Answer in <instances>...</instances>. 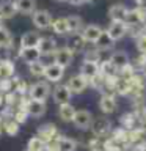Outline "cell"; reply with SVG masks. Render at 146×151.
Listing matches in <instances>:
<instances>
[{
  "label": "cell",
  "mask_w": 146,
  "mask_h": 151,
  "mask_svg": "<svg viewBox=\"0 0 146 151\" xmlns=\"http://www.w3.org/2000/svg\"><path fill=\"white\" fill-rule=\"evenodd\" d=\"M50 94V85L49 82H35L30 87V99H35V101H42L44 102Z\"/></svg>",
  "instance_id": "obj_1"
},
{
  "label": "cell",
  "mask_w": 146,
  "mask_h": 151,
  "mask_svg": "<svg viewBox=\"0 0 146 151\" xmlns=\"http://www.w3.org/2000/svg\"><path fill=\"white\" fill-rule=\"evenodd\" d=\"M31 22L36 28L46 30L52 25V16L47 9H35V13L31 14Z\"/></svg>",
  "instance_id": "obj_2"
},
{
  "label": "cell",
  "mask_w": 146,
  "mask_h": 151,
  "mask_svg": "<svg viewBox=\"0 0 146 151\" xmlns=\"http://www.w3.org/2000/svg\"><path fill=\"white\" fill-rule=\"evenodd\" d=\"M99 74L101 73H99V63L97 61L83 60V63L80 65V76H82L83 79H87L88 82L89 80H94Z\"/></svg>",
  "instance_id": "obj_3"
},
{
  "label": "cell",
  "mask_w": 146,
  "mask_h": 151,
  "mask_svg": "<svg viewBox=\"0 0 146 151\" xmlns=\"http://www.w3.org/2000/svg\"><path fill=\"white\" fill-rule=\"evenodd\" d=\"M127 30H129V25H127L126 22H121V21H112V24L108 25L107 28V33H108V36L112 38L113 41H120L122 36L127 33Z\"/></svg>",
  "instance_id": "obj_4"
},
{
  "label": "cell",
  "mask_w": 146,
  "mask_h": 151,
  "mask_svg": "<svg viewBox=\"0 0 146 151\" xmlns=\"http://www.w3.org/2000/svg\"><path fill=\"white\" fill-rule=\"evenodd\" d=\"M72 123L77 129H82V131L89 129L93 126V115L88 110H77L74 115Z\"/></svg>",
  "instance_id": "obj_5"
},
{
  "label": "cell",
  "mask_w": 146,
  "mask_h": 151,
  "mask_svg": "<svg viewBox=\"0 0 146 151\" xmlns=\"http://www.w3.org/2000/svg\"><path fill=\"white\" fill-rule=\"evenodd\" d=\"M54 58H55L54 63L60 65L61 68H68V66L72 63L74 54L64 46V47H60V49H57V50L54 52Z\"/></svg>",
  "instance_id": "obj_6"
},
{
  "label": "cell",
  "mask_w": 146,
  "mask_h": 151,
  "mask_svg": "<svg viewBox=\"0 0 146 151\" xmlns=\"http://www.w3.org/2000/svg\"><path fill=\"white\" fill-rule=\"evenodd\" d=\"M66 87L69 88V91L72 94H80L85 91V88L88 87V80L83 79L82 76H72L68 82H66Z\"/></svg>",
  "instance_id": "obj_7"
},
{
  "label": "cell",
  "mask_w": 146,
  "mask_h": 151,
  "mask_svg": "<svg viewBox=\"0 0 146 151\" xmlns=\"http://www.w3.org/2000/svg\"><path fill=\"white\" fill-rule=\"evenodd\" d=\"M104 30L101 28V25H96V24H89V25H87L82 30V33H80V36L83 38L85 42H96L99 40V36H101V33Z\"/></svg>",
  "instance_id": "obj_8"
},
{
  "label": "cell",
  "mask_w": 146,
  "mask_h": 151,
  "mask_svg": "<svg viewBox=\"0 0 146 151\" xmlns=\"http://www.w3.org/2000/svg\"><path fill=\"white\" fill-rule=\"evenodd\" d=\"M52 96H54V101L58 104V106H61V104H68L71 101L72 93L69 91V88L66 87V83H61V85H57L54 88Z\"/></svg>",
  "instance_id": "obj_9"
},
{
  "label": "cell",
  "mask_w": 146,
  "mask_h": 151,
  "mask_svg": "<svg viewBox=\"0 0 146 151\" xmlns=\"http://www.w3.org/2000/svg\"><path fill=\"white\" fill-rule=\"evenodd\" d=\"M63 74H64V68H61L57 63L47 65L44 69V77L47 79V82H58L63 77Z\"/></svg>",
  "instance_id": "obj_10"
},
{
  "label": "cell",
  "mask_w": 146,
  "mask_h": 151,
  "mask_svg": "<svg viewBox=\"0 0 146 151\" xmlns=\"http://www.w3.org/2000/svg\"><path fill=\"white\" fill-rule=\"evenodd\" d=\"M108 61H110L118 71L120 69L122 71V69H126L127 66H129V55H127L124 50H116V52H113V54L110 55Z\"/></svg>",
  "instance_id": "obj_11"
},
{
  "label": "cell",
  "mask_w": 146,
  "mask_h": 151,
  "mask_svg": "<svg viewBox=\"0 0 146 151\" xmlns=\"http://www.w3.org/2000/svg\"><path fill=\"white\" fill-rule=\"evenodd\" d=\"M99 109L104 113H113L118 109V101L113 94H102L101 99H99Z\"/></svg>",
  "instance_id": "obj_12"
},
{
  "label": "cell",
  "mask_w": 146,
  "mask_h": 151,
  "mask_svg": "<svg viewBox=\"0 0 146 151\" xmlns=\"http://www.w3.org/2000/svg\"><path fill=\"white\" fill-rule=\"evenodd\" d=\"M127 11H129V8H127L126 5L115 3V5H112V6L108 8V17H110L112 21H121V22H124L126 21V16H127Z\"/></svg>",
  "instance_id": "obj_13"
},
{
  "label": "cell",
  "mask_w": 146,
  "mask_h": 151,
  "mask_svg": "<svg viewBox=\"0 0 146 151\" xmlns=\"http://www.w3.org/2000/svg\"><path fill=\"white\" fill-rule=\"evenodd\" d=\"M36 49L39 50L41 55H50V54H54V52L57 50V42H55L54 38L44 36V38H41V40H39Z\"/></svg>",
  "instance_id": "obj_14"
},
{
  "label": "cell",
  "mask_w": 146,
  "mask_h": 151,
  "mask_svg": "<svg viewBox=\"0 0 146 151\" xmlns=\"http://www.w3.org/2000/svg\"><path fill=\"white\" fill-rule=\"evenodd\" d=\"M39 40H41V36L36 32H25L21 36V49H33V47H38Z\"/></svg>",
  "instance_id": "obj_15"
},
{
  "label": "cell",
  "mask_w": 146,
  "mask_h": 151,
  "mask_svg": "<svg viewBox=\"0 0 146 151\" xmlns=\"http://www.w3.org/2000/svg\"><path fill=\"white\" fill-rule=\"evenodd\" d=\"M30 116L33 118H39L44 115L46 112V104L42 101H35V99H30L27 102V110H25Z\"/></svg>",
  "instance_id": "obj_16"
},
{
  "label": "cell",
  "mask_w": 146,
  "mask_h": 151,
  "mask_svg": "<svg viewBox=\"0 0 146 151\" xmlns=\"http://www.w3.org/2000/svg\"><path fill=\"white\" fill-rule=\"evenodd\" d=\"M17 13L22 14H33L36 9V0H14Z\"/></svg>",
  "instance_id": "obj_17"
},
{
  "label": "cell",
  "mask_w": 146,
  "mask_h": 151,
  "mask_svg": "<svg viewBox=\"0 0 146 151\" xmlns=\"http://www.w3.org/2000/svg\"><path fill=\"white\" fill-rule=\"evenodd\" d=\"M16 13H17V9L13 0H3L0 3V17L2 19H11Z\"/></svg>",
  "instance_id": "obj_18"
},
{
  "label": "cell",
  "mask_w": 146,
  "mask_h": 151,
  "mask_svg": "<svg viewBox=\"0 0 146 151\" xmlns=\"http://www.w3.org/2000/svg\"><path fill=\"white\" fill-rule=\"evenodd\" d=\"M75 109H74V106L72 104H61V106L58 107V116L61 118L63 121H71L72 123V120H74V115H75Z\"/></svg>",
  "instance_id": "obj_19"
},
{
  "label": "cell",
  "mask_w": 146,
  "mask_h": 151,
  "mask_svg": "<svg viewBox=\"0 0 146 151\" xmlns=\"http://www.w3.org/2000/svg\"><path fill=\"white\" fill-rule=\"evenodd\" d=\"M113 44H115V41L112 40L110 36H108V33L104 30L101 33V36H99V40L94 42V46H96L97 50H107V49H112Z\"/></svg>",
  "instance_id": "obj_20"
},
{
  "label": "cell",
  "mask_w": 146,
  "mask_h": 151,
  "mask_svg": "<svg viewBox=\"0 0 146 151\" xmlns=\"http://www.w3.org/2000/svg\"><path fill=\"white\" fill-rule=\"evenodd\" d=\"M66 22H68V30L72 35H77V33L83 28V21L82 17L79 16H68L66 17Z\"/></svg>",
  "instance_id": "obj_21"
},
{
  "label": "cell",
  "mask_w": 146,
  "mask_h": 151,
  "mask_svg": "<svg viewBox=\"0 0 146 151\" xmlns=\"http://www.w3.org/2000/svg\"><path fill=\"white\" fill-rule=\"evenodd\" d=\"M52 30H54L57 35H68V22H66V17H58L55 21H52Z\"/></svg>",
  "instance_id": "obj_22"
},
{
  "label": "cell",
  "mask_w": 146,
  "mask_h": 151,
  "mask_svg": "<svg viewBox=\"0 0 146 151\" xmlns=\"http://www.w3.org/2000/svg\"><path fill=\"white\" fill-rule=\"evenodd\" d=\"M83 44H85V41H83L82 36H80V35H72V36H71V40L68 41V44H66V47H68V49L74 54V52L82 50Z\"/></svg>",
  "instance_id": "obj_23"
},
{
  "label": "cell",
  "mask_w": 146,
  "mask_h": 151,
  "mask_svg": "<svg viewBox=\"0 0 146 151\" xmlns=\"http://www.w3.org/2000/svg\"><path fill=\"white\" fill-rule=\"evenodd\" d=\"M57 151H75V142L68 137H61L57 142Z\"/></svg>",
  "instance_id": "obj_24"
},
{
  "label": "cell",
  "mask_w": 146,
  "mask_h": 151,
  "mask_svg": "<svg viewBox=\"0 0 146 151\" xmlns=\"http://www.w3.org/2000/svg\"><path fill=\"white\" fill-rule=\"evenodd\" d=\"M21 55L25 61H28V63L39 60V57H41L39 50H38L36 47H33V49H21Z\"/></svg>",
  "instance_id": "obj_25"
},
{
  "label": "cell",
  "mask_w": 146,
  "mask_h": 151,
  "mask_svg": "<svg viewBox=\"0 0 146 151\" xmlns=\"http://www.w3.org/2000/svg\"><path fill=\"white\" fill-rule=\"evenodd\" d=\"M54 134H55V127L52 124H46L38 131V139H41L46 143V140H49L50 137H54Z\"/></svg>",
  "instance_id": "obj_26"
},
{
  "label": "cell",
  "mask_w": 146,
  "mask_h": 151,
  "mask_svg": "<svg viewBox=\"0 0 146 151\" xmlns=\"http://www.w3.org/2000/svg\"><path fill=\"white\" fill-rule=\"evenodd\" d=\"M28 69L33 76H44V69H46V65L42 63L41 60H36V61H31L28 63Z\"/></svg>",
  "instance_id": "obj_27"
},
{
  "label": "cell",
  "mask_w": 146,
  "mask_h": 151,
  "mask_svg": "<svg viewBox=\"0 0 146 151\" xmlns=\"http://www.w3.org/2000/svg\"><path fill=\"white\" fill-rule=\"evenodd\" d=\"M13 42V36L9 30H6L5 27L0 28V47H9Z\"/></svg>",
  "instance_id": "obj_28"
},
{
  "label": "cell",
  "mask_w": 146,
  "mask_h": 151,
  "mask_svg": "<svg viewBox=\"0 0 146 151\" xmlns=\"http://www.w3.org/2000/svg\"><path fill=\"white\" fill-rule=\"evenodd\" d=\"M116 71H118V69H116L108 60L104 61L102 65H99V73H101V74H105V76H108V77H113Z\"/></svg>",
  "instance_id": "obj_29"
},
{
  "label": "cell",
  "mask_w": 146,
  "mask_h": 151,
  "mask_svg": "<svg viewBox=\"0 0 146 151\" xmlns=\"http://www.w3.org/2000/svg\"><path fill=\"white\" fill-rule=\"evenodd\" d=\"M42 150H44V142L41 139L35 137V139L30 140V143H28V151H42Z\"/></svg>",
  "instance_id": "obj_30"
},
{
  "label": "cell",
  "mask_w": 146,
  "mask_h": 151,
  "mask_svg": "<svg viewBox=\"0 0 146 151\" xmlns=\"http://www.w3.org/2000/svg\"><path fill=\"white\" fill-rule=\"evenodd\" d=\"M13 74V65L9 61H2L0 63V76L2 77H8Z\"/></svg>",
  "instance_id": "obj_31"
},
{
  "label": "cell",
  "mask_w": 146,
  "mask_h": 151,
  "mask_svg": "<svg viewBox=\"0 0 146 151\" xmlns=\"http://www.w3.org/2000/svg\"><path fill=\"white\" fill-rule=\"evenodd\" d=\"M93 127H94V132H96V134H101V132H105L108 127H110V124H108L105 120H99L97 123H93Z\"/></svg>",
  "instance_id": "obj_32"
},
{
  "label": "cell",
  "mask_w": 146,
  "mask_h": 151,
  "mask_svg": "<svg viewBox=\"0 0 146 151\" xmlns=\"http://www.w3.org/2000/svg\"><path fill=\"white\" fill-rule=\"evenodd\" d=\"M137 49H138L143 55H146V38L143 35L137 36Z\"/></svg>",
  "instance_id": "obj_33"
},
{
  "label": "cell",
  "mask_w": 146,
  "mask_h": 151,
  "mask_svg": "<svg viewBox=\"0 0 146 151\" xmlns=\"http://www.w3.org/2000/svg\"><path fill=\"white\" fill-rule=\"evenodd\" d=\"M116 88H118V91H120V93L126 94L130 90V82H127V80H121V82H118Z\"/></svg>",
  "instance_id": "obj_34"
},
{
  "label": "cell",
  "mask_w": 146,
  "mask_h": 151,
  "mask_svg": "<svg viewBox=\"0 0 146 151\" xmlns=\"http://www.w3.org/2000/svg\"><path fill=\"white\" fill-rule=\"evenodd\" d=\"M5 127H6V131H8V134H11L14 135L17 132V124H16V121H9V123H5Z\"/></svg>",
  "instance_id": "obj_35"
},
{
  "label": "cell",
  "mask_w": 146,
  "mask_h": 151,
  "mask_svg": "<svg viewBox=\"0 0 146 151\" xmlns=\"http://www.w3.org/2000/svg\"><path fill=\"white\" fill-rule=\"evenodd\" d=\"M71 5H83L85 2H88V0H68Z\"/></svg>",
  "instance_id": "obj_36"
},
{
  "label": "cell",
  "mask_w": 146,
  "mask_h": 151,
  "mask_svg": "<svg viewBox=\"0 0 146 151\" xmlns=\"http://www.w3.org/2000/svg\"><path fill=\"white\" fill-rule=\"evenodd\" d=\"M141 140H143L145 143H146V131H143V132H141Z\"/></svg>",
  "instance_id": "obj_37"
},
{
  "label": "cell",
  "mask_w": 146,
  "mask_h": 151,
  "mask_svg": "<svg viewBox=\"0 0 146 151\" xmlns=\"http://www.w3.org/2000/svg\"><path fill=\"white\" fill-rule=\"evenodd\" d=\"M143 73H145V76H146V61H145V65H143Z\"/></svg>",
  "instance_id": "obj_38"
},
{
  "label": "cell",
  "mask_w": 146,
  "mask_h": 151,
  "mask_svg": "<svg viewBox=\"0 0 146 151\" xmlns=\"http://www.w3.org/2000/svg\"><path fill=\"white\" fill-rule=\"evenodd\" d=\"M2 27H3V19L0 17V28H2Z\"/></svg>",
  "instance_id": "obj_39"
},
{
  "label": "cell",
  "mask_w": 146,
  "mask_h": 151,
  "mask_svg": "<svg viewBox=\"0 0 146 151\" xmlns=\"http://www.w3.org/2000/svg\"><path fill=\"white\" fill-rule=\"evenodd\" d=\"M2 129H3V126H2V121H0V132H2Z\"/></svg>",
  "instance_id": "obj_40"
},
{
  "label": "cell",
  "mask_w": 146,
  "mask_h": 151,
  "mask_svg": "<svg viewBox=\"0 0 146 151\" xmlns=\"http://www.w3.org/2000/svg\"><path fill=\"white\" fill-rule=\"evenodd\" d=\"M143 36L146 38V28H145V30H143Z\"/></svg>",
  "instance_id": "obj_41"
},
{
  "label": "cell",
  "mask_w": 146,
  "mask_h": 151,
  "mask_svg": "<svg viewBox=\"0 0 146 151\" xmlns=\"http://www.w3.org/2000/svg\"><path fill=\"white\" fill-rule=\"evenodd\" d=\"M93 151H102V150H93Z\"/></svg>",
  "instance_id": "obj_42"
},
{
  "label": "cell",
  "mask_w": 146,
  "mask_h": 151,
  "mask_svg": "<svg viewBox=\"0 0 146 151\" xmlns=\"http://www.w3.org/2000/svg\"><path fill=\"white\" fill-rule=\"evenodd\" d=\"M58 2H64V0H58Z\"/></svg>",
  "instance_id": "obj_43"
},
{
  "label": "cell",
  "mask_w": 146,
  "mask_h": 151,
  "mask_svg": "<svg viewBox=\"0 0 146 151\" xmlns=\"http://www.w3.org/2000/svg\"><path fill=\"white\" fill-rule=\"evenodd\" d=\"M88 2H89V0H88Z\"/></svg>",
  "instance_id": "obj_44"
}]
</instances>
